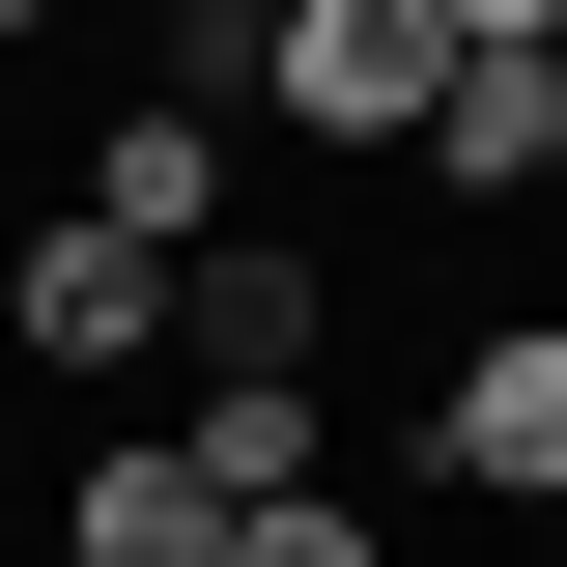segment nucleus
I'll list each match as a JSON object with an SVG mask.
<instances>
[{
  "instance_id": "1",
  "label": "nucleus",
  "mask_w": 567,
  "mask_h": 567,
  "mask_svg": "<svg viewBox=\"0 0 567 567\" xmlns=\"http://www.w3.org/2000/svg\"><path fill=\"white\" fill-rule=\"evenodd\" d=\"M425 85H454V0H284L256 58H227V114H284V142H425Z\"/></svg>"
},
{
  "instance_id": "2",
  "label": "nucleus",
  "mask_w": 567,
  "mask_h": 567,
  "mask_svg": "<svg viewBox=\"0 0 567 567\" xmlns=\"http://www.w3.org/2000/svg\"><path fill=\"white\" fill-rule=\"evenodd\" d=\"M227 142H256V114H227L199 58H142L114 114H85V171H58V199H85V227H142V256H199V227H227Z\"/></svg>"
},
{
  "instance_id": "3",
  "label": "nucleus",
  "mask_w": 567,
  "mask_h": 567,
  "mask_svg": "<svg viewBox=\"0 0 567 567\" xmlns=\"http://www.w3.org/2000/svg\"><path fill=\"white\" fill-rule=\"evenodd\" d=\"M425 483H454V511H567V312H483V341H454Z\"/></svg>"
},
{
  "instance_id": "4",
  "label": "nucleus",
  "mask_w": 567,
  "mask_h": 567,
  "mask_svg": "<svg viewBox=\"0 0 567 567\" xmlns=\"http://www.w3.org/2000/svg\"><path fill=\"white\" fill-rule=\"evenodd\" d=\"M142 341H171V256H142V227H29V256H0V369H142Z\"/></svg>"
},
{
  "instance_id": "5",
  "label": "nucleus",
  "mask_w": 567,
  "mask_h": 567,
  "mask_svg": "<svg viewBox=\"0 0 567 567\" xmlns=\"http://www.w3.org/2000/svg\"><path fill=\"white\" fill-rule=\"evenodd\" d=\"M312 284H341V256H284V227H199V256H171L199 398H312Z\"/></svg>"
},
{
  "instance_id": "6",
  "label": "nucleus",
  "mask_w": 567,
  "mask_h": 567,
  "mask_svg": "<svg viewBox=\"0 0 567 567\" xmlns=\"http://www.w3.org/2000/svg\"><path fill=\"white\" fill-rule=\"evenodd\" d=\"M58 567H227V483L142 425V454H85V483H58Z\"/></svg>"
},
{
  "instance_id": "7",
  "label": "nucleus",
  "mask_w": 567,
  "mask_h": 567,
  "mask_svg": "<svg viewBox=\"0 0 567 567\" xmlns=\"http://www.w3.org/2000/svg\"><path fill=\"white\" fill-rule=\"evenodd\" d=\"M425 171H454V199H539L567 171V58H454L425 85Z\"/></svg>"
},
{
  "instance_id": "8",
  "label": "nucleus",
  "mask_w": 567,
  "mask_h": 567,
  "mask_svg": "<svg viewBox=\"0 0 567 567\" xmlns=\"http://www.w3.org/2000/svg\"><path fill=\"white\" fill-rule=\"evenodd\" d=\"M227 567H398V539H369L341 483H256V511H227Z\"/></svg>"
},
{
  "instance_id": "9",
  "label": "nucleus",
  "mask_w": 567,
  "mask_h": 567,
  "mask_svg": "<svg viewBox=\"0 0 567 567\" xmlns=\"http://www.w3.org/2000/svg\"><path fill=\"white\" fill-rule=\"evenodd\" d=\"M454 58H567V0H454Z\"/></svg>"
},
{
  "instance_id": "10",
  "label": "nucleus",
  "mask_w": 567,
  "mask_h": 567,
  "mask_svg": "<svg viewBox=\"0 0 567 567\" xmlns=\"http://www.w3.org/2000/svg\"><path fill=\"white\" fill-rule=\"evenodd\" d=\"M256 29H284V0H171V58H199V85H227V58H256Z\"/></svg>"
},
{
  "instance_id": "11",
  "label": "nucleus",
  "mask_w": 567,
  "mask_h": 567,
  "mask_svg": "<svg viewBox=\"0 0 567 567\" xmlns=\"http://www.w3.org/2000/svg\"><path fill=\"white\" fill-rule=\"evenodd\" d=\"M29 29H85V0H0V58H29Z\"/></svg>"
}]
</instances>
